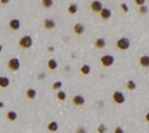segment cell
Masks as SVG:
<instances>
[{
  "instance_id": "1",
  "label": "cell",
  "mask_w": 149,
  "mask_h": 133,
  "mask_svg": "<svg viewBox=\"0 0 149 133\" xmlns=\"http://www.w3.org/2000/svg\"><path fill=\"white\" fill-rule=\"evenodd\" d=\"M32 45H34V40L30 35H24V36L20 37L19 46L21 47V49L28 50V49H30V47H32Z\"/></svg>"
},
{
  "instance_id": "2",
  "label": "cell",
  "mask_w": 149,
  "mask_h": 133,
  "mask_svg": "<svg viewBox=\"0 0 149 133\" xmlns=\"http://www.w3.org/2000/svg\"><path fill=\"white\" fill-rule=\"evenodd\" d=\"M116 47L118 50H121V51H127L131 47V40L128 39V37H124V36L121 37V39L117 40Z\"/></svg>"
},
{
  "instance_id": "3",
  "label": "cell",
  "mask_w": 149,
  "mask_h": 133,
  "mask_svg": "<svg viewBox=\"0 0 149 133\" xmlns=\"http://www.w3.org/2000/svg\"><path fill=\"white\" fill-rule=\"evenodd\" d=\"M114 61H116V59H114L113 55H103L100 59V64L103 67H111L114 64Z\"/></svg>"
},
{
  "instance_id": "4",
  "label": "cell",
  "mask_w": 149,
  "mask_h": 133,
  "mask_svg": "<svg viewBox=\"0 0 149 133\" xmlns=\"http://www.w3.org/2000/svg\"><path fill=\"white\" fill-rule=\"evenodd\" d=\"M20 66H21V64H20V60L18 59V57H11V59L8 61V69L10 71H13V72L19 71Z\"/></svg>"
},
{
  "instance_id": "5",
  "label": "cell",
  "mask_w": 149,
  "mask_h": 133,
  "mask_svg": "<svg viewBox=\"0 0 149 133\" xmlns=\"http://www.w3.org/2000/svg\"><path fill=\"white\" fill-rule=\"evenodd\" d=\"M112 100L116 105H123L126 102V96L122 91H114L112 95Z\"/></svg>"
},
{
  "instance_id": "6",
  "label": "cell",
  "mask_w": 149,
  "mask_h": 133,
  "mask_svg": "<svg viewBox=\"0 0 149 133\" xmlns=\"http://www.w3.org/2000/svg\"><path fill=\"white\" fill-rule=\"evenodd\" d=\"M103 8H104V6H103L101 0H93V1L91 3V5H90V9L92 10L93 13H98V14L102 11Z\"/></svg>"
},
{
  "instance_id": "7",
  "label": "cell",
  "mask_w": 149,
  "mask_h": 133,
  "mask_svg": "<svg viewBox=\"0 0 149 133\" xmlns=\"http://www.w3.org/2000/svg\"><path fill=\"white\" fill-rule=\"evenodd\" d=\"M73 106H76V107H81V106H83L86 103V100H84V97L82 95H74L72 97V100H71Z\"/></svg>"
},
{
  "instance_id": "8",
  "label": "cell",
  "mask_w": 149,
  "mask_h": 133,
  "mask_svg": "<svg viewBox=\"0 0 149 133\" xmlns=\"http://www.w3.org/2000/svg\"><path fill=\"white\" fill-rule=\"evenodd\" d=\"M9 28L11 30H14V31H18V30H20V26H21V22H20L19 19H11L10 21L8 22Z\"/></svg>"
},
{
  "instance_id": "9",
  "label": "cell",
  "mask_w": 149,
  "mask_h": 133,
  "mask_svg": "<svg viewBox=\"0 0 149 133\" xmlns=\"http://www.w3.org/2000/svg\"><path fill=\"white\" fill-rule=\"evenodd\" d=\"M42 25L46 30H52V29L56 28V21L53 19H45L42 22Z\"/></svg>"
},
{
  "instance_id": "10",
  "label": "cell",
  "mask_w": 149,
  "mask_h": 133,
  "mask_svg": "<svg viewBox=\"0 0 149 133\" xmlns=\"http://www.w3.org/2000/svg\"><path fill=\"white\" fill-rule=\"evenodd\" d=\"M140 67L143 69H149V55H142L139 57V61H138Z\"/></svg>"
},
{
  "instance_id": "11",
  "label": "cell",
  "mask_w": 149,
  "mask_h": 133,
  "mask_svg": "<svg viewBox=\"0 0 149 133\" xmlns=\"http://www.w3.org/2000/svg\"><path fill=\"white\" fill-rule=\"evenodd\" d=\"M93 45H94V47H96V49H98V50H102V49H104V47H106L107 42H106V40H104L103 37H98V39L94 40Z\"/></svg>"
},
{
  "instance_id": "12",
  "label": "cell",
  "mask_w": 149,
  "mask_h": 133,
  "mask_svg": "<svg viewBox=\"0 0 149 133\" xmlns=\"http://www.w3.org/2000/svg\"><path fill=\"white\" fill-rule=\"evenodd\" d=\"M73 32H74V35L81 36V35H82V34L84 32V25H83V24H81V22L74 24V26H73Z\"/></svg>"
},
{
  "instance_id": "13",
  "label": "cell",
  "mask_w": 149,
  "mask_h": 133,
  "mask_svg": "<svg viewBox=\"0 0 149 133\" xmlns=\"http://www.w3.org/2000/svg\"><path fill=\"white\" fill-rule=\"evenodd\" d=\"M100 16L102 20H109L112 16V10L108 8H103V10L100 13Z\"/></svg>"
},
{
  "instance_id": "14",
  "label": "cell",
  "mask_w": 149,
  "mask_h": 133,
  "mask_svg": "<svg viewBox=\"0 0 149 133\" xmlns=\"http://www.w3.org/2000/svg\"><path fill=\"white\" fill-rule=\"evenodd\" d=\"M47 131L49 132H52V133H56L57 131H59V123H57L56 121H51L47 123Z\"/></svg>"
},
{
  "instance_id": "15",
  "label": "cell",
  "mask_w": 149,
  "mask_h": 133,
  "mask_svg": "<svg viewBox=\"0 0 149 133\" xmlns=\"http://www.w3.org/2000/svg\"><path fill=\"white\" fill-rule=\"evenodd\" d=\"M36 95H37V92H36L35 88H28L26 92H25V96H26L28 100H35Z\"/></svg>"
},
{
  "instance_id": "16",
  "label": "cell",
  "mask_w": 149,
  "mask_h": 133,
  "mask_svg": "<svg viewBox=\"0 0 149 133\" xmlns=\"http://www.w3.org/2000/svg\"><path fill=\"white\" fill-rule=\"evenodd\" d=\"M57 67H59V64H57V60L55 59H50L47 61V69L50 71H55Z\"/></svg>"
},
{
  "instance_id": "17",
  "label": "cell",
  "mask_w": 149,
  "mask_h": 133,
  "mask_svg": "<svg viewBox=\"0 0 149 133\" xmlns=\"http://www.w3.org/2000/svg\"><path fill=\"white\" fill-rule=\"evenodd\" d=\"M77 11H78V5L74 4V3H71V4L67 6V13H69L70 15H74Z\"/></svg>"
},
{
  "instance_id": "18",
  "label": "cell",
  "mask_w": 149,
  "mask_h": 133,
  "mask_svg": "<svg viewBox=\"0 0 149 133\" xmlns=\"http://www.w3.org/2000/svg\"><path fill=\"white\" fill-rule=\"evenodd\" d=\"M9 85H10V78L9 77H6V76L0 77V87L6 88V87H9Z\"/></svg>"
},
{
  "instance_id": "19",
  "label": "cell",
  "mask_w": 149,
  "mask_h": 133,
  "mask_svg": "<svg viewBox=\"0 0 149 133\" xmlns=\"http://www.w3.org/2000/svg\"><path fill=\"white\" fill-rule=\"evenodd\" d=\"M6 119L10 122H15L16 119H18V113H16L15 111H9L8 113H6Z\"/></svg>"
},
{
  "instance_id": "20",
  "label": "cell",
  "mask_w": 149,
  "mask_h": 133,
  "mask_svg": "<svg viewBox=\"0 0 149 133\" xmlns=\"http://www.w3.org/2000/svg\"><path fill=\"white\" fill-rule=\"evenodd\" d=\"M80 72L84 75V76H87V75H90L91 73V66L88 64H84L81 66V69H80Z\"/></svg>"
},
{
  "instance_id": "21",
  "label": "cell",
  "mask_w": 149,
  "mask_h": 133,
  "mask_svg": "<svg viewBox=\"0 0 149 133\" xmlns=\"http://www.w3.org/2000/svg\"><path fill=\"white\" fill-rule=\"evenodd\" d=\"M126 87L128 91H134L135 88H137V82H135L134 80H128L126 83Z\"/></svg>"
},
{
  "instance_id": "22",
  "label": "cell",
  "mask_w": 149,
  "mask_h": 133,
  "mask_svg": "<svg viewBox=\"0 0 149 133\" xmlns=\"http://www.w3.org/2000/svg\"><path fill=\"white\" fill-rule=\"evenodd\" d=\"M41 6L45 9H51L53 6V0H41Z\"/></svg>"
},
{
  "instance_id": "23",
  "label": "cell",
  "mask_w": 149,
  "mask_h": 133,
  "mask_svg": "<svg viewBox=\"0 0 149 133\" xmlns=\"http://www.w3.org/2000/svg\"><path fill=\"white\" fill-rule=\"evenodd\" d=\"M66 97H67V95H66V92L63 91V90L57 91V93H56V98H57L59 101H65V100H66Z\"/></svg>"
},
{
  "instance_id": "24",
  "label": "cell",
  "mask_w": 149,
  "mask_h": 133,
  "mask_svg": "<svg viewBox=\"0 0 149 133\" xmlns=\"http://www.w3.org/2000/svg\"><path fill=\"white\" fill-rule=\"evenodd\" d=\"M62 81H56V82H53L52 83V90H55V91H60V90H62Z\"/></svg>"
},
{
  "instance_id": "25",
  "label": "cell",
  "mask_w": 149,
  "mask_h": 133,
  "mask_svg": "<svg viewBox=\"0 0 149 133\" xmlns=\"http://www.w3.org/2000/svg\"><path fill=\"white\" fill-rule=\"evenodd\" d=\"M138 13H139V14H142V15L147 14V13H148V6H147V5L139 6V9H138Z\"/></svg>"
},
{
  "instance_id": "26",
  "label": "cell",
  "mask_w": 149,
  "mask_h": 133,
  "mask_svg": "<svg viewBox=\"0 0 149 133\" xmlns=\"http://www.w3.org/2000/svg\"><path fill=\"white\" fill-rule=\"evenodd\" d=\"M97 132H98V133H104V132H107V127H106V126H104L103 123L100 124V126H98V128H97Z\"/></svg>"
},
{
  "instance_id": "27",
  "label": "cell",
  "mask_w": 149,
  "mask_h": 133,
  "mask_svg": "<svg viewBox=\"0 0 149 133\" xmlns=\"http://www.w3.org/2000/svg\"><path fill=\"white\" fill-rule=\"evenodd\" d=\"M121 10L123 13H128V11H129V8H128V5L126 4V3H122V4H121Z\"/></svg>"
},
{
  "instance_id": "28",
  "label": "cell",
  "mask_w": 149,
  "mask_h": 133,
  "mask_svg": "<svg viewBox=\"0 0 149 133\" xmlns=\"http://www.w3.org/2000/svg\"><path fill=\"white\" fill-rule=\"evenodd\" d=\"M134 3H135V5H138V8L145 5V0H134Z\"/></svg>"
},
{
  "instance_id": "29",
  "label": "cell",
  "mask_w": 149,
  "mask_h": 133,
  "mask_svg": "<svg viewBox=\"0 0 149 133\" xmlns=\"http://www.w3.org/2000/svg\"><path fill=\"white\" fill-rule=\"evenodd\" d=\"M76 133H87V129L84 127H78L76 129Z\"/></svg>"
},
{
  "instance_id": "30",
  "label": "cell",
  "mask_w": 149,
  "mask_h": 133,
  "mask_svg": "<svg viewBox=\"0 0 149 133\" xmlns=\"http://www.w3.org/2000/svg\"><path fill=\"white\" fill-rule=\"evenodd\" d=\"M114 133H124V129L122 128V127H119V126H118V127L114 128Z\"/></svg>"
},
{
  "instance_id": "31",
  "label": "cell",
  "mask_w": 149,
  "mask_h": 133,
  "mask_svg": "<svg viewBox=\"0 0 149 133\" xmlns=\"http://www.w3.org/2000/svg\"><path fill=\"white\" fill-rule=\"evenodd\" d=\"M144 121L147 122V123H149V111L147 112V113L144 114Z\"/></svg>"
},
{
  "instance_id": "32",
  "label": "cell",
  "mask_w": 149,
  "mask_h": 133,
  "mask_svg": "<svg viewBox=\"0 0 149 133\" xmlns=\"http://www.w3.org/2000/svg\"><path fill=\"white\" fill-rule=\"evenodd\" d=\"M10 3V0H0V4L1 5H6V4H9Z\"/></svg>"
},
{
  "instance_id": "33",
  "label": "cell",
  "mask_w": 149,
  "mask_h": 133,
  "mask_svg": "<svg viewBox=\"0 0 149 133\" xmlns=\"http://www.w3.org/2000/svg\"><path fill=\"white\" fill-rule=\"evenodd\" d=\"M45 77H46V75L44 73V72H41V75H40V76H39V78H40V80H42V78H45Z\"/></svg>"
},
{
  "instance_id": "34",
  "label": "cell",
  "mask_w": 149,
  "mask_h": 133,
  "mask_svg": "<svg viewBox=\"0 0 149 133\" xmlns=\"http://www.w3.org/2000/svg\"><path fill=\"white\" fill-rule=\"evenodd\" d=\"M3 107H4V102L0 101V108H3Z\"/></svg>"
}]
</instances>
